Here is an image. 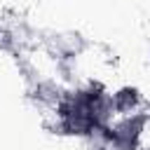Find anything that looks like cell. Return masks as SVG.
<instances>
[{"label": "cell", "mask_w": 150, "mask_h": 150, "mask_svg": "<svg viewBox=\"0 0 150 150\" xmlns=\"http://www.w3.org/2000/svg\"><path fill=\"white\" fill-rule=\"evenodd\" d=\"M96 150H115V148H112V145H108V143H101Z\"/></svg>", "instance_id": "6"}, {"label": "cell", "mask_w": 150, "mask_h": 150, "mask_svg": "<svg viewBox=\"0 0 150 150\" xmlns=\"http://www.w3.org/2000/svg\"><path fill=\"white\" fill-rule=\"evenodd\" d=\"M148 122H150V112L136 110V112L122 115L117 122H110L108 127L98 129L96 136L101 138V143H108L115 150H138Z\"/></svg>", "instance_id": "1"}, {"label": "cell", "mask_w": 150, "mask_h": 150, "mask_svg": "<svg viewBox=\"0 0 150 150\" xmlns=\"http://www.w3.org/2000/svg\"><path fill=\"white\" fill-rule=\"evenodd\" d=\"M63 94H66V91H63L54 80H38L35 87H33V98H35L38 103L47 105V108H56L59 101L63 98Z\"/></svg>", "instance_id": "3"}, {"label": "cell", "mask_w": 150, "mask_h": 150, "mask_svg": "<svg viewBox=\"0 0 150 150\" xmlns=\"http://www.w3.org/2000/svg\"><path fill=\"white\" fill-rule=\"evenodd\" d=\"M141 103H143V94L134 84H124L112 91V108H115V115H120V117L136 112L141 108Z\"/></svg>", "instance_id": "2"}, {"label": "cell", "mask_w": 150, "mask_h": 150, "mask_svg": "<svg viewBox=\"0 0 150 150\" xmlns=\"http://www.w3.org/2000/svg\"><path fill=\"white\" fill-rule=\"evenodd\" d=\"M54 47H56L61 59H73L75 54H80L84 49V40L77 33H63V35L54 38Z\"/></svg>", "instance_id": "4"}, {"label": "cell", "mask_w": 150, "mask_h": 150, "mask_svg": "<svg viewBox=\"0 0 150 150\" xmlns=\"http://www.w3.org/2000/svg\"><path fill=\"white\" fill-rule=\"evenodd\" d=\"M148 52H150V49H148Z\"/></svg>", "instance_id": "7"}, {"label": "cell", "mask_w": 150, "mask_h": 150, "mask_svg": "<svg viewBox=\"0 0 150 150\" xmlns=\"http://www.w3.org/2000/svg\"><path fill=\"white\" fill-rule=\"evenodd\" d=\"M12 45H14V35H12L9 30L0 28V49H2V52H9Z\"/></svg>", "instance_id": "5"}]
</instances>
